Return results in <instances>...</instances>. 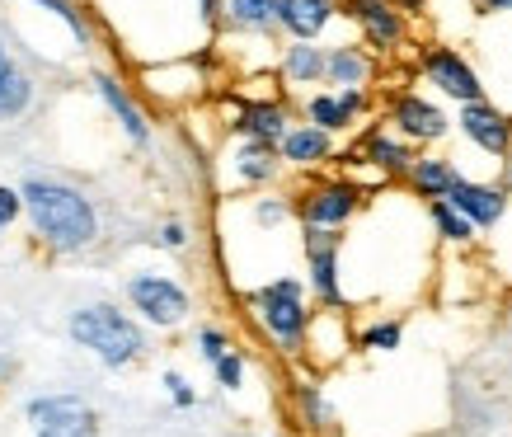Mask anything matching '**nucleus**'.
<instances>
[{"instance_id":"obj_1","label":"nucleus","mask_w":512,"mask_h":437,"mask_svg":"<svg viewBox=\"0 0 512 437\" xmlns=\"http://www.w3.org/2000/svg\"><path fill=\"white\" fill-rule=\"evenodd\" d=\"M19 193H24V212L47 250L80 254L99 240V212L80 188L62 184V179H29Z\"/></svg>"},{"instance_id":"obj_2","label":"nucleus","mask_w":512,"mask_h":437,"mask_svg":"<svg viewBox=\"0 0 512 437\" xmlns=\"http://www.w3.org/2000/svg\"><path fill=\"white\" fill-rule=\"evenodd\" d=\"M249 306H254V320L264 325V334L273 344L296 358V353H306V334H311V282L301 278H273L264 282L259 292H249Z\"/></svg>"},{"instance_id":"obj_3","label":"nucleus","mask_w":512,"mask_h":437,"mask_svg":"<svg viewBox=\"0 0 512 437\" xmlns=\"http://www.w3.org/2000/svg\"><path fill=\"white\" fill-rule=\"evenodd\" d=\"M66 329H71V339H76L80 348H90L104 367H127V362H137L141 353H146V334H141L137 320L127 311H118V306H104V301H99V306H80V311L66 320Z\"/></svg>"},{"instance_id":"obj_4","label":"nucleus","mask_w":512,"mask_h":437,"mask_svg":"<svg viewBox=\"0 0 512 437\" xmlns=\"http://www.w3.org/2000/svg\"><path fill=\"white\" fill-rule=\"evenodd\" d=\"M367 193L343 179V174H329V179H311V184L296 193V217L301 226H329V231H343L348 221L362 212Z\"/></svg>"},{"instance_id":"obj_5","label":"nucleus","mask_w":512,"mask_h":437,"mask_svg":"<svg viewBox=\"0 0 512 437\" xmlns=\"http://www.w3.org/2000/svg\"><path fill=\"white\" fill-rule=\"evenodd\" d=\"M127 301H132V311H141L146 325L156 329H179L193 315V297L165 273H137L127 282Z\"/></svg>"},{"instance_id":"obj_6","label":"nucleus","mask_w":512,"mask_h":437,"mask_svg":"<svg viewBox=\"0 0 512 437\" xmlns=\"http://www.w3.org/2000/svg\"><path fill=\"white\" fill-rule=\"evenodd\" d=\"M301 254H306V282L320 306H343V282H339V254L343 231L329 226H301Z\"/></svg>"},{"instance_id":"obj_7","label":"nucleus","mask_w":512,"mask_h":437,"mask_svg":"<svg viewBox=\"0 0 512 437\" xmlns=\"http://www.w3.org/2000/svg\"><path fill=\"white\" fill-rule=\"evenodd\" d=\"M419 76L433 85L442 99H451V104H475V99H484V80L480 71L456 52V47L447 43H433L419 52Z\"/></svg>"},{"instance_id":"obj_8","label":"nucleus","mask_w":512,"mask_h":437,"mask_svg":"<svg viewBox=\"0 0 512 437\" xmlns=\"http://www.w3.org/2000/svg\"><path fill=\"white\" fill-rule=\"evenodd\" d=\"M343 15L362 29V43L372 47L376 57H395L409 38V15L395 0H343Z\"/></svg>"},{"instance_id":"obj_9","label":"nucleus","mask_w":512,"mask_h":437,"mask_svg":"<svg viewBox=\"0 0 512 437\" xmlns=\"http://www.w3.org/2000/svg\"><path fill=\"white\" fill-rule=\"evenodd\" d=\"M390 127L400 132V137H409L414 146H437V141L451 132V118L442 104H433L428 94L419 90H400L395 99H390Z\"/></svg>"},{"instance_id":"obj_10","label":"nucleus","mask_w":512,"mask_h":437,"mask_svg":"<svg viewBox=\"0 0 512 437\" xmlns=\"http://www.w3.org/2000/svg\"><path fill=\"white\" fill-rule=\"evenodd\" d=\"M456 132L484 151V156L494 160H508L512 156V118L498 104L489 99H475V104H456Z\"/></svg>"},{"instance_id":"obj_11","label":"nucleus","mask_w":512,"mask_h":437,"mask_svg":"<svg viewBox=\"0 0 512 437\" xmlns=\"http://www.w3.org/2000/svg\"><path fill=\"white\" fill-rule=\"evenodd\" d=\"M367 109H372L367 85H348V90H311L306 94V104H301V118L339 137V132H353L357 118H362Z\"/></svg>"},{"instance_id":"obj_12","label":"nucleus","mask_w":512,"mask_h":437,"mask_svg":"<svg viewBox=\"0 0 512 437\" xmlns=\"http://www.w3.org/2000/svg\"><path fill=\"white\" fill-rule=\"evenodd\" d=\"M29 419L38 423V437H94V409L80 395L29 400Z\"/></svg>"},{"instance_id":"obj_13","label":"nucleus","mask_w":512,"mask_h":437,"mask_svg":"<svg viewBox=\"0 0 512 437\" xmlns=\"http://www.w3.org/2000/svg\"><path fill=\"white\" fill-rule=\"evenodd\" d=\"M362 160L372 165L381 179H409V170H414V160H419V146L409 137H400L395 127H386V123H376V127H367V137H362Z\"/></svg>"},{"instance_id":"obj_14","label":"nucleus","mask_w":512,"mask_h":437,"mask_svg":"<svg viewBox=\"0 0 512 437\" xmlns=\"http://www.w3.org/2000/svg\"><path fill=\"white\" fill-rule=\"evenodd\" d=\"M508 198L512 193L503 184H480V179H466V174H461V179L451 184V193H447V203L461 207L480 231H494L498 221L508 217Z\"/></svg>"},{"instance_id":"obj_15","label":"nucleus","mask_w":512,"mask_h":437,"mask_svg":"<svg viewBox=\"0 0 512 437\" xmlns=\"http://www.w3.org/2000/svg\"><path fill=\"white\" fill-rule=\"evenodd\" d=\"M231 132L235 137H254V141L278 146V141L292 132V109H287L282 99H245V104H235V113H231Z\"/></svg>"},{"instance_id":"obj_16","label":"nucleus","mask_w":512,"mask_h":437,"mask_svg":"<svg viewBox=\"0 0 512 437\" xmlns=\"http://www.w3.org/2000/svg\"><path fill=\"white\" fill-rule=\"evenodd\" d=\"M282 170H287V165H282L278 146H268V141L240 137L231 146V179L240 188H268Z\"/></svg>"},{"instance_id":"obj_17","label":"nucleus","mask_w":512,"mask_h":437,"mask_svg":"<svg viewBox=\"0 0 512 437\" xmlns=\"http://www.w3.org/2000/svg\"><path fill=\"white\" fill-rule=\"evenodd\" d=\"M278 156L292 170H320V165L334 160V132L315 123H292V132L278 141Z\"/></svg>"},{"instance_id":"obj_18","label":"nucleus","mask_w":512,"mask_h":437,"mask_svg":"<svg viewBox=\"0 0 512 437\" xmlns=\"http://www.w3.org/2000/svg\"><path fill=\"white\" fill-rule=\"evenodd\" d=\"M339 15V0H278V29L287 38H306V43H315Z\"/></svg>"},{"instance_id":"obj_19","label":"nucleus","mask_w":512,"mask_h":437,"mask_svg":"<svg viewBox=\"0 0 512 437\" xmlns=\"http://www.w3.org/2000/svg\"><path fill=\"white\" fill-rule=\"evenodd\" d=\"M278 71L292 90H315V85H325L329 47H315V43H306V38H292V43L282 47Z\"/></svg>"},{"instance_id":"obj_20","label":"nucleus","mask_w":512,"mask_h":437,"mask_svg":"<svg viewBox=\"0 0 512 437\" xmlns=\"http://www.w3.org/2000/svg\"><path fill=\"white\" fill-rule=\"evenodd\" d=\"M94 90H99V99L109 104V113L123 123V132H127V141L132 146H151V123H146V113L137 109V99L127 94V85L118 76H109V71H99L94 76Z\"/></svg>"},{"instance_id":"obj_21","label":"nucleus","mask_w":512,"mask_h":437,"mask_svg":"<svg viewBox=\"0 0 512 437\" xmlns=\"http://www.w3.org/2000/svg\"><path fill=\"white\" fill-rule=\"evenodd\" d=\"M372 76H376V52L367 43H339V47H329L325 85H334V90H348V85H372Z\"/></svg>"},{"instance_id":"obj_22","label":"nucleus","mask_w":512,"mask_h":437,"mask_svg":"<svg viewBox=\"0 0 512 437\" xmlns=\"http://www.w3.org/2000/svg\"><path fill=\"white\" fill-rule=\"evenodd\" d=\"M221 24L231 33H278V0H221Z\"/></svg>"},{"instance_id":"obj_23","label":"nucleus","mask_w":512,"mask_h":437,"mask_svg":"<svg viewBox=\"0 0 512 437\" xmlns=\"http://www.w3.org/2000/svg\"><path fill=\"white\" fill-rule=\"evenodd\" d=\"M33 104V80L24 76V66L15 62V52L0 43V123L19 118Z\"/></svg>"},{"instance_id":"obj_24","label":"nucleus","mask_w":512,"mask_h":437,"mask_svg":"<svg viewBox=\"0 0 512 437\" xmlns=\"http://www.w3.org/2000/svg\"><path fill=\"white\" fill-rule=\"evenodd\" d=\"M456 179H461V170H456L447 156H419L404 184H409V188H414V193L423 198V203H428V198H447Z\"/></svg>"},{"instance_id":"obj_25","label":"nucleus","mask_w":512,"mask_h":437,"mask_svg":"<svg viewBox=\"0 0 512 437\" xmlns=\"http://www.w3.org/2000/svg\"><path fill=\"white\" fill-rule=\"evenodd\" d=\"M428 221H433V231L442 245H475V221L461 212V207H451L447 198H428Z\"/></svg>"},{"instance_id":"obj_26","label":"nucleus","mask_w":512,"mask_h":437,"mask_svg":"<svg viewBox=\"0 0 512 437\" xmlns=\"http://www.w3.org/2000/svg\"><path fill=\"white\" fill-rule=\"evenodd\" d=\"M400 339H404L400 320H372V325L357 334V348H367V353H395Z\"/></svg>"},{"instance_id":"obj_27","label":"nucleus","mask_w":512,"mask_h":437,"mask_svg":"<svg viewBox=\"0 0 512 437\" xmlns=\"http://www.w3.org/2000/svg\"><path fill=\"white\" fill-rule=\"evenodd\" d=\"M292 212H296V198H278V193L254 198V221H259V226H282Z\"/></svg>"},{"instance_id":"obj_28","label":"nucleus","mask_w":512,"mask_h":437,"mask_svg":"<svg viewBox=\"0 0 512 437\" xmlns=\"http://www.w3.org/2000/svg\"><path fill=\"white\" fill-rule=\"evenodd\" d=\"M212 372H217V386H221V391H240V386H245V353H240V348L221 353V358L212 362Z\"/></svg>"},{"instance_id":"obj_29","label":"nucleus","mask_w":512,"mask_h":437,"mask_svg":"<svg viewBox=\"0 0 512 437\" xmlns=\"http://www.w3.org/2000/svg\"><path fill=\"white\" fill-rule=\"evenodd\" d=\"M193 348H198L202 362H217L221 353H231V334H226L221 325H202L198 334H193Z\"/></svg>"},{"instance_id":"obj_30","label":"nucleus","mask_w":512,"mask_h":437,"mask_svg":"<svg viewBox=\"0 0 512 437\" xmlns=\"http://www.w3.org/2000/svg\"><path fill=\"white\" fill-rule=\"evenodd\" d=\"M33 5H43V10H52V15L62 19L66 29L76 33L80 43H90V19H85V10H76L71 0H33Z\"/></svg>"},{"instance_id":"obj_31","label":"nucleus","mask_w":512,"mask_h":437,"mask_svg":"<svg viewBox=\"0 0 512 437\" xmlns=\"http://www.w3.org/2000/svg\"><path fill=\"white\" fill-rule=\"evenodd\" d=\"M160 386L170 391V400H174L179 409H193V405H198V391H193V386H188L179 372H165V376H160Z\"/></svg>"},{"instance_id":"obj_32","label":"nucleus","mask_w":512,"mask_h":437,"mask_svg":"<svg viewBox=\"0 0 512 437\" xmlns=\"http://www.w3.org/2000/svg\"><path fill=\"white\" fill-rule=\"evenodd\" d=\"M301 414H306V428H325L329 414H325V400L315 386H301Z\"/></svg>"},{"instance_id":"obj_33","label":"nucleus","mask_w":512,"mask_h":437,"mask_svg":"<svg viewBox=\"0 0 512 437\" xmlns=\"http://www.w3.org/2000/svg\"><path fill=\"white\" fill-rule=\"evenodd\" d=\"M19 212H24V193H19V188H5V184H0V231H5V226H10Z\"/></svg>"},{"instance_id":"obj_34","label":"nucleus","mask_w":512,"mask_h":437,"mask_svg":"<svg viewBox=\"0 0 512 437\" xmlns=\"http://www.w3.org/2000/svg\"><path fill=\"white\" fill-rule=\"evenodd\" d=\"M156 245H160V250H184V245H188L184 221H165V226L156 231Z\"/></svg>"},{"instance_id":"obj_35","label":"nucleus","mask_w":512,"mask_h":437,"mask_svg":"<svg viewBox=\"0 0 512 437\" xmlns=\"http://www.w3.org/2000/svg\"><path fill=\"white\" fill-rule=\"evenodd\" d=\"M480 15H512V0H480Z\"/></svg>"},{"instance_id":"obj_36","label":"nucleus","mask_w":512,"mask_h":437,"mask_svg":"<svg viewBox=\"0 0 512 437\" xmlns=\"http://www.w3.org/2000/svg\"><path fill=\"white\" fill-rule=\"evenodd\" d=\"M198 15H202V24H217V19H221V0H198Z\"/></svg>"},{"instance_id":"obj_37","label":"nucleus","mask_w":512,"mask_h":437,"mask_svg":"<svg viewBox=\"0 0 512 437\" xmlns=\"http://www.w3.org/2000/svg\"><path fill=\"white\" fill-rule=\"evenodd\" d=\"M395 5H400L404 15H423V5H428V0H395Z\"/></svg>"},{"instance_id":"obj_38","label":"nucleus","mask_w":512,"mask_h":437,"mask_svg":"<svg viewBox=\"0 0 512 437\" xmlns=\"http://www.w3.org/2000/svg\"><path fill=\"white\" fill-rule=\"evenodd\" d=\"M503 188H508V193H512V156L503 160Z\"/></svg>"},{"instance_id":"obj_39","label":"nucleus","mask_w":512,"mask_h":437,"mask_svg":"<svg viewBox=\"0 0 512 437\" xmlns=\"http://www.w3.org/2000/svg\"><path fill=\"white\" fill-rule=\"evenodd\" d=\"M273 437H282V433H273Z\"/></svg>"}]
</instances>
